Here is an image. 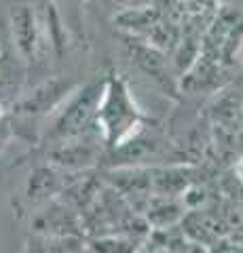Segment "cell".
Segmentation results:
<instances>
[{
	"label": "cell",
	"instance_id": "4",
	"mask_svg": "<svg viewBox=\"0 0 243 253\" xmlns=\"http://www.w3.org/2000/svg\"><path fill=\"white\" fill-rule=\"evenodd\" d=\"M76 89L74 83L64 81V78H51L41 84H36L30 93H23L21 97L13 104V112L21 114V116H41V114H49L53 110H57L64 99L70 93Z\"/></svg>",
	"mask_w": 243,
	"mask_h": 253
},
{
	"label": "cell",
	"instance_id": "3",
	"mask_svg": "<svg viewBox=\"0 0 243 253\" xmlns=\"http://www.w3.org/2000/svg\"><path fill=\"white\" fill-rule=\"evenodd\" d=\"M11 41L23 61H36L45 49L47 36L43 34V23L36 17L32 6L26 2H11L9 6Z\"/></svg>",
	"mask_w": 243,
	"mask_h": 253
},
{
	"label": "cell",
	"instance_id": "5",
	"mask_svg": "<svg viewBox=\"0 0 243 253\" xmlns=\"http://www.w3.org/2000/svg\"><path fill=\"white\" fill-rule=\"evenodd\" d=\"M59 188H61V181H59L57 173L51 167H41L30 175L26 192H23V199H26L30 205L47 203Z\"/></svg>",
	"mask_w": 243,
	"mask_h": 253
},
{
	"label": "cell",
	"instance_id": "6",
	"mask_svg": "<svg viewBox=\"0 0 243 253\" xmlns=\"http://www.w3.org/2000/svg\"><path fill=\"white\" fill-rule=\"evenodd\" d=\"M233 173H235V177H237L239 184H243V156L233 165Z\"/></svg>",
	"mask_w": 243,
	"mask_h": 253
},
{
	"label": "cell",
	"instance_id": "2",
	"mask_svg": "<svg viewBox=\"0 0 243 253\" xmlns=\"http://www.w3.org/2000/svg\"><path fill=\"white\" fill-rule=\"evenodd\" d=\"M99 93H101V83L85 84L81 89H74L64 99V104L57 108L53 125L43 133L41 144L47 148H53L64 144V141L83 137L91 131H97L96 112H97Z\"/></svg>",
	"mask_w": 243,
	"mask_h": 253
},
{
	"label": "cell",
	"instance_id": "7",
	"mask_svg": "<svg viewBox=\"0 0 243 253\" xmlns=\"http://www.w3.org/2000/svg\"><path fill=\"white\" fill-rule=\"evenodd\" d=\"M4 51V46H2V38H0V53H2Z\"/></svg>",
	"mask_w": 243,
	"mask_h": 253
},
{
	"label": "cell",
	"instance_id": "1",
	"mask_svg": "<svg viewBox=\"0 0 243 253\" xmlns=\"http://www.w3.org/2000/svg\"><path fill=\"white\" fill-rule=\"evenodd\" d=\"M96 126L101 144L108 150H119L144 129V114L133 99L125 78L110 72L101 83V93L96 112Z\"/></svg>",
	"mask_w": 243,
	"mask_h": 253
}]
</instances>
